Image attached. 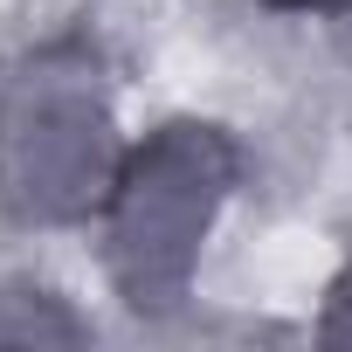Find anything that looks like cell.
Masks as SVG:
<instances>
[{"mask_svg": "<svg viewBox=\"0 0 352 352\" xmlns=\"http://www.w3.org/2000/svg\"><path fill=\"white\" fill-rule=\"evenodd\" d=\"M118 166L111 69L83 35L35 42L0 69V214L14 228H76L104 214Z\"/></svg>", "mask_w": 352, "mask_h": 352, "instance_id": "obj_1", "label": "cell"}, {"mask_svg": "<svg viewBox=\"0 0 352 352\" xmlns=\"http://www.w3.org/2000/svg\"><path fill=\"white\" fill-rule=\"evenodd\" d=\"M242 187V145L214 118H166L124 145L104 201V276L131 318L187 311L208 235Z\"/></svg>", "mask_w": 352, "mask_h": 352, "instance_id": "obj_2", "label": "cell"}, {"mask_svg": "<svg viewBox=\"0 0 352 352\" xmlns=\"http://www.w3.org/2000/svg\"><path fill=\"white\" fill-rule=\"evenodd\" d=\"M83 338H90V318L63 290H49L35 276L0 283V345H83Z\"/></svg>", "mask_w": 352, "mask_h": 352, "instance_id": "obj_3", "label": "cell"}, {"mask_svg": "<svg viewBox=\"0 0 352 352\" xmlns=\"http://www.w3.org/2000/svg\"><path fill=\"white\" fill-rule=\"evenodd\" d=\"M311 338H318V345H352V256H345L338 276L324 283V304H318Z\"/></svg>", "mask_w": 352, "mask_h": 352, "instance_id": "obj_4", "label": "cell"}, {"mask_svg": "<svg viewBox=\"0 0 352 352\" xmlns=\"http://www.w3.org/2000/svg\"><path fill=\"white\" fill-rule=\"evenodd\" d=\"M256 8H276V14H331V8H352V0H256Z\"/></svg>", "mask_w": 352, "mask_h": 352, "instance_id": "obj_5", "label": "cell"}]
</instances>
